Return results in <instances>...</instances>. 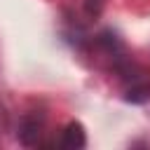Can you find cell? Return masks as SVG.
<instances>
[{"instance_id":"cell-4","label":"cell","mask_w":150,"mask_h":150,"mask_svg":"<svg viewBox=\"0 0 150 150\" xmlns=\"http://www.w3.org/2000/svg\"><path fill=\"white\" fill-rule=\"evenodd\" d=\"M105 7V0H84V14L89 19H98Z\"/></svg>"},{"instance_id":"cell-3","label":"cell","mask_w":150,"mask_h":150,"mask_svg":"<svg viewBox=\"0 0 150 150\" xmlns=\"http://www.w3.org/2000/svg\"><path fill=\"white\" fill-rule=\"evenodd\" d=\"M124 101H129V103H145V101H150V80H143V77L131 80L127 84Z\"/></svg>"},{"instance_id":"cell-2","label":"cell","mask_w":150,"mask_h":150,"mask_svg":"<svg viewBox=\"0 0 150 150\" xmlns=\"http://www.w3.org/2000/svg\"><path fill=\"white\" fill-rule=\"evenodd\" d=\"M59 148H66V150H80L87 145V131L80 122H68L63 129H61V136L56 141Z\"/></svg>"},{"instance_id":"cell-1","label":"cell","mask_w":150,"mask_h":150,"mask_svg":"<svg viewBox=\"0 0 150 150\" xmlns=\"http://www.w3.org/2000/svg\"><path fill=\"white\" fill-rule=\"evenodd\" d=\"M42 131H45V112H38V110L23 112L16 124V141L26 148H33L40 143Z\"/></svg>"}]
</instances>
